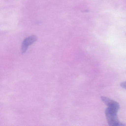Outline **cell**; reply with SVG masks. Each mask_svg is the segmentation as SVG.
<instances>
[{
    "mask_svg": "<svg viewBox=\"0 0 126 126\" xmlns=\"http://www.w3.org/2000/svg\"><path fill=\"white\" fill-rule=\"evenodd\" d=\"M118 110L109 107L105 110V113L109 125L112 126H122L124 124L120 123L117 116V113Z\"/></svg>",
    "mask_w": 126,
    "mask_h": 126,
    "instance_id": "cell-1",
    "label": "cell"
},
{
    "mask_svg": "<svg viewBox=\"0 0 126 126\" xmlns=\"http://www.w3.org/2000/svg\"><path fill=\"white\" fill-rule=\"evenodd\" d=\"M36 36L32 35L26 38L23 40L21 48V53L23 54L26 52L28 46L33 43L37 40Z\"/></svg>",
    "mask_w": 126,
    "mask_h": 126,
    "instance_id": "cell-2",
    "label": "cell"
},
{
    "mask_svg": "<svg viewBox=\"0 0 126 126\" xmlns=\"http://www.w3.org/2000/svg\"><path fill=\"white\" fill-rule=\"evenodd\" d=\"M101 99L102 101L106 104L108 107H109L113 108L119 110V104L115 101L112 100L109 98L105 96H101Z\"/></svg>",
    "mask_w": 126,
    "mask_h": 126,
    "instance_id": "cell-3",
    "label": "cell"
},
{
    "mask_svg": "<svg viewBox=\"0 0 126 126\" xmlns=\"http://www.w3.org/2000/svg\"><path fill=\"white\" fill-rule=\"evenodd\" d=\"M121 86L123 88L126 89V81L122 82L121 84Z\"/></svg>",
    "mask_w": 126,
    "mask_h": 126,
    "instance_id": "cell-4",
    "label": "cell"
}]
</instances>
